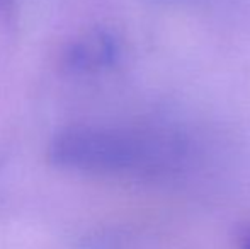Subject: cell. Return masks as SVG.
Listing matches in <instances>:
<instances>
[{"label":"cell","instance_id":"obj_1","mask_svg":"<svg viewBox=\"0 0 250 249\" xmlns=\"http://www.w3.org/2000/svg\"><path fill=\"white\" fill-rule=\"evenodd\" d=\"M181 147L118 130L70 126L51 138L53 166L96 174L157 173L177 162Z\"/></svg>","mask_w":250,"mask_h":249},{"label":"cell","instance_id":"obj_2","mask_svg":"<svg viewBox=\"0 0 250 249\" xmlns=\"http://www.w3.org/2000/svg\"><path fill=\"white\" fill-rule=\"evenodd\" d=\"M119 58V45L112 34L96 31L73 41L65 50L66 68L75 72H96L114 65Z\"/></svg>","mask_w":250,"mask_h":249}]
</instances>
